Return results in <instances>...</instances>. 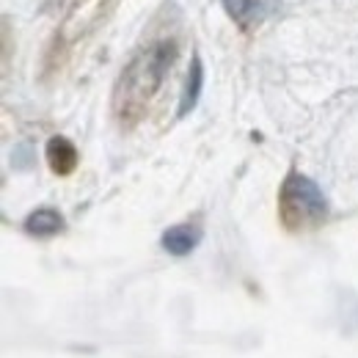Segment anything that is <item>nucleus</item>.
<instances>
[{
  "label": "nucleus",
  "instance_id": "6",
  "mask_svg": "<svg viewBox=\"0 0 358 358\" xmlns=\"http://www.w3.org/2000/svg\"><path fill=\"white\" fill-rule=\"evenodd\" d=\"M61 229H64V218H61V213L52 210V207L34 210V213L25 218V231H28V234H36V237L58 234Z\"/></svg>",
  "mask_w": 358,
  "mask_h": 358
},
{
  "label": "nucleus",
  "instance_id": "5",
  "mask_svg": "<svg viewBox=\"0 0 358 358\" xmlns=\"http://www.w3.org/2000/svg\"><path fill=\"white\" fill-rule=\"evenodd\" d=\"M47 160H50V166H52L55 174H69L78 166V149L72 146V141L55 135L47 143Z\"/></svg>",
  "mask_w": 358,
  "mask_h": 358
},
{
  "label": "nucleus",
  "instance_id": "7",
  "mask_svg": "<svg viewBox=\"0 0 358 358\" xmlns=\"http://www.w3.org/2000/svg\"><path fill=\"white\" fill-rule=\"evenodd\" d=\"M226 11L234 17V20H245L248 14H251V8H254V0H224Z\"/></svg>",
  "mask_w": 358,
  "mask_h": 358
},
{
  "label": "nucleus",
  "instance_id": "2",
  "mask_svg": "<svg viewBox=\"0 0 358 358\" xmlns=\"http://www.w3.org/2000/svg\"><path fill=\"white\" fill-rule=\"evenodd\" d=\"M177 58V45L174 42H160L155 45L149 52H143V58H138L130 69V78L135 80V91L138 96H149L160 89L166 72L171 69Z\"/></svg>",
  "mask_w": 358,
  "mask_h": 358
},
{
  "label": "nucleus",
  "instance_id": "1",
  "mask_svg": "<svg viewBox=\"0 0 358 358\" xmlns=\"http://www.w3.org/2000/svg\"><path fill=\"white\" fill-rule=\"evenodd\" d=\"M281 204L287 218H301V221H322L328 215V201L314 179L303 174H289L281 187Z\"/></svg>",
  "mask_w": 358,
  "mask_h": 358
},
{
  "label": "nucleus",
  "instance_id": "4",
  "mask_svg": "<svg viewBox=\"0 0 358 358\" xmlns=\"http://www.w3.org/2000/svg\"><path fill=\"white\" fill-rule=\"evenodd\" d=\"M199 229L196 226H171V229H166V234H163V248L171 254V257H187L196 245H199Z\"/></svg>",
  "mask_w": 358,
  "mask_h": 358
},
{
  "label": "nucleus",
  "instance_id": "3",
  "mask_svg": "<svg viewBox=\"0 0 358 358\" xmlns=\"http://www.w3.org/2000/svg\"><path fill=\"white\" fill-rule=\"evenodd\" d=\"M201 89H204V66H201V58H193V64L187 69V78H185V89H182V96H179V119L187 116L199 105Z\"/></svg>",
  "mask_w": 358,
  "mask_h": 358
}]
</instances>
